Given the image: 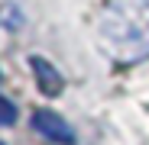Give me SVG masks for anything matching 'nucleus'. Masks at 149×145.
Instances as JSON below:
<instances>
[{
	"mask_svg": "<svg viewBox=\"0 0 149 145\" xmlns=\"http://www.w3.org/2000/svg\"><path fill=\"white\" fill-rule=\"evenodd\" d=\"M97 45L113 65L149 58V0H107L97 16Z\"/></svg>",
	"mask_w": 149,
	"mask_h": 145,
	"instance_id": "f257e3e1",
	"label": "nucleus"
},
{
	"mask_svg": "<svg viewBox=\"0 0 149 145\" xmlns=\"http://www.w3.org/2000/svg\"><path fill=\"white\" fill-rule=\"evenodd\" d=\"M33 129H36L39 135H45V139L58 142V145H71V142H74L71 126L65 123L58 113H52V110H36V113H33Z\"/></svg>",
	"mask_w": 149,
	"mask_h": 145,
	"instance_id": "f03ea898",
	"label": "nucleus"
},
{
	"mask_svg": "<svg viewBox=\"0 0 149 145\" xmlns=\"http://www.w3.org/2000/svg\"><path fill=\"white\" fill-rule=\"evenodd\" d=\"M29 68H33V74H36V84L45 97H58L62 93V74L55 71L52 61H45L42 55H29Z\"/></svg>",
	"mask_w": 149,
	"mask_h": 145,
	"instance_id": "7ed1b4c3",
	"label": "nucleus"
},
{
	"mask_svg": "<svg viewBox=\"0 0 149 145\" xmlns=\"http://www.w3.org/2000/svg\"><path fill=\"white\" fill-rule=\"evenodd\" d=\"M13 123H16V107L7 97H0V126H13Z\"/></svg>",
	"mask_w": 149,
	"mask_h": 145,
	"instance_id": "20e7f679",
	"label": "nucleus"
},
{
	"mask_svg": "<svg viewBox=\"0 0 149 145\" xmlns=\"http://www.w3.org/2000/svg\"><path fill=\"white\" fill-rule=\"evenodd\" d=\"M0 145H3V142H0Z\"/></svg>",
	"mask_w": 149,
	"mask_h": 145,
	"instance_id": "39448f33",
	"label": "nucleus"
}]
</instances>
